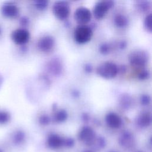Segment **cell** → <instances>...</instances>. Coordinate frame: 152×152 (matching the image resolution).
Here are the masks:
<instances>
[{
	"mask_svg": "<svg viewBox=\"0 0 152 152\" xmlns=\"http://www.w3.org/2000/svg\"><path fill=\"white\" fill-rule=\"evenodd\" d=\"M96 73L103 78L107 80L112 79L118 74V66L114 62L105 61L97 66Z\"/></svg>",
	"mask_w": 152,
	"mask_h": 152,
	"instance_id": "1",
	"label": "cell"
},
{
	"mask_svg": "<svg viewBox=\"0 0 152 152\" xmlns=\"http://www.w3.org/2000/svg\"><path fill=\"white\" fill-rule=\"evenodd\" d=\"M91 27L87 24L77 26L74 31V39L79 44H84L88 42L93 36Z\"/></svg>",
	"mask_w": 152,
	"mask_h": 152,
	"instance_id": "2",
	"label": "cell"
},
{
	"mask_svg": "<svg viewBox=\"0 0 152 152\" xmlns=\"http://www.w3.org/2000/svg\"><path fill=\"white\" fill-rule=\"evenodd\" d=\"M128 58L132 66L135 68H141L147 64L148 54L144 50L136 49L129 53Z\"/></svg>",
	"mask_w": 152,
	"mask_h": 152,
	"instance_id": "3",
	"label": "cell"
},
{
	"mask_svg": "<svg viewBox=\"0 0 152 152\" xmlns=\"http://www.w3.org/2000/svg\"><path fill=\"white\" fill-rule=\"evenodd\" d=\"M52 11L58 19L64 20L67 19L70 14V7L66 1H58L53 4Z\"/></svg>",
	"mask_w": 152,
	"mask_h": 152,
	"instance_id": "4",
	"label": "cell"
},
{
	"mask_svg": "<svg viewBox=\"0 0 152 152\" xmlns=\"http://www.w3.org/2000/svg\"><path fill=\"white\" fill-rule=\"evenodd\" d=\"M114 5L112 1H100L97 2L94 6L93 13L97 20H101L104 18L106 13Z\"/></svg>",
	"mask_w": 152,
	"mask_h": 152,
	"instance_id": "5",
	"label": "cell"
},
{
	"mask_svg": "<svg viewBox=\"0 0 152 152\" xmlns=\"http://www.w3.org/2000/svg\"><path fill=\"white\" fill-rule=\"evenodd\" d=\"M78 139L87 145H93L96 141V133L94 129L89 126H83L79 131Z\"/></svg>",
	"mask_w": 152,
	"mask_h": 152,
	"instance_id": "6",
	"label": "cell"
},
{
	"mask_svg": "<svg viewBox=\"0 0 152 152\" xmlns=\"http://www.w3.org/2000/svg\"><path fill=\"white\" fill-rule=\"evenodd\" d=\"M30 32L24 28H18L13 30L11 34L12 40L14 43L24 46L30 39Z\"/></svg>",
	"mask_w": 152,
	"mask_h": 152,
	"instance_id": "7",
	"label": "cell"
},
{
	"mask_svg": "<svg viewBox=\"0 0 152 152\" xmlns=\"http://www.w3.org/2000/svg\"><path fill=\"white\" fill-rule=\"evenodd\" d=\"M1 13L4 17L10 19L17 18L20 14V9L18 5L12 2L4 3L1 7Z\"/></svg>",
	"mask_w": 152,
	"mask_h": 152,
	"instance_id": "8",
	"label": "cell"
},
{
	"mask_svg": "<svg viewBox=\"0 0 152 152\" xmlns=\"http://www.w3.org/2000/svg\"><path fill=\"white\" fill-rule=\"evenodd\" d=\"M91 12L90 10L85 7L77 8L74 13V18L79 25L86 24L91 18Z\"/></svg>",
	"mask_w": 152,
	"mask_h": 152,
	"instance_id": "9",
	"label": "cell"
},
{
	"mask_svg": "<svg viewBox=\"0 0 152 152\" xmlns=\"http://www.w3.org/2000/svg\"><path fill=\"white\" fill-rule=\"evenodd\" d=\"M55 39L49 35H46L41 37L37 42L38 49L43 52H48L50 51L55 46Z\"/></svg>",
	"mask_w": 152,
	"mask_h": 152,
	"instance_id": "10",
	"label": "cell"
},
{
	"mask_svg": "<svg viewBox=\"0 0 152 152\" xmlns=\"http://www.w3.org/2000/svg\"><path fill=\"white\" fill-rule=\"evenodd\" d=\"M46 68L51 74L55 76L59 75L63 71L62 62L58 58H52L48 62Z\"/></svg>",
	"mask_w": 152,
	"mask_h": 152,
	"instance_id": "11",
	"label": "cell"
},
{
	"mask_svg": "<svg viewBox=\"0 0 152 152\" xmlns=\"http://www.w3.org/2000/svg\"><path fill=\"white\" fill-rule=\"evenodd\" d=\"M105 121L107 126L112 129L119 128L122 125V119L115 112H109L105 116Z\"/></svg>",
	"mask_w": 152,
	"mask_h": 152,
	"instance_id": "12",
	"label": "cell"
},
{
	"mask_svg": "<svg viewBox=\"0 0 152 152\" xmlns=\"http://www.w3.org/2000/svg\"><path fill=\"white\" fill-rule=\"evenodd\" d=\"M136 124L141 128L148 127L151 123V115L148 111L141 112L135 119Z\"/></svg>",
	"mask_w": 152,
	"mask_h": 152,
	"instance_id": "13",
	"label": "cell"
},
{
	"mask_svg": "<svg viewBox=\"0 0 152 152\" xmlns=\"http://www.w3.org/2000/svg\"><path fill=\"white\" fill-rule=\"evenodd\" d=\"M26 138V133L21 129H16L14 131L10 136L11 141L15 146H20L22 145L25 142Z\"/></svg>",
	"mask_w": 152,
	"mask_h": 152,
	"instance_id": "14",
	"label": "cell"
},
{
	"mask_svg": "<svg viewBox=\"0 0 152 152\" xmlns=\"http://www.w3.org/2000/svg\"><path fill=\"white\" fill-rule=\"evenodd\" d=\"M119 142L124 147L129 148L134 145V136L129 131H125L121 134L119 138Z\"/></svg>",
	"mask_w": 152,
	"mask_h": 152,
	"instance_id": "15",
	"label": "cell"
},
{
	"mask_svg": "<svg viewBox=\"0 0 152 152\" xmlns=\"http://www.w3.org/2000/svg\"><path fill=\"white\" fill-rule=\"evenodd\" d=\"M64 139L59 135L56 134H52L48 137L47 145L52 149H56L63 145Z\"/></svg>",
	"mask_w": 152,
	"mask_h": 152,
	"instance_id": "16",
	"label": "cell"
},
{
	"mask_svg": "<svg viewBox=\"0 0 152 152\" xmlns=\"http://www.w3.org/2000/svg\"><path fill=\"white\" fill-rule=\"evenodd\" d=\"M132 104V98L128 94L124 93L122 94L119 99V104L124 110L129 109Z\"/></svg>",
	"mask_w": 152,
	"mask_h": 152,
	"instance_id": "17",
	"label": "cell"
},
{
	"mask_svg": "<svg viewBox=\"0 0 152 152\" xmlns=\"http://www.w3.org/2000/svg\"><path fill=\"white\" fill-rule=\"evenodd\" d=\"M113 21L115 26L119 28H124L128 24V19L124 14L118 13L116 14L113 18Z\"/></svg>",
	"mask_w": 152,
	"mask_h": 152,
	"instance_id": "18",
	"label": "cell"
},
{
	"mask_svg": "<svg viewBox=\"0 0 152 152\" xmlns=\"http://www.w3.org/2000/svg\"><path fill=\"white\" fill-rule=\"evenodd\" d=\"M135 7L141 12H148L151 8V2L148 1H138L135 2Z\"/></svg>",
	"mask_w": 152,
	"mask_h": 152,
	"instance_id": "19",
	"label": "cell"
},
{
	"mask_svg": "<svg viewBox=\"0 0 152 152\" xmlns=\"http://www.w3.org/2000/svg\"><path fill=\"white\" fill-rule=\"evenodd\" d=\"M11 119L10 113L3 109H0V126H5L8 124Z\"/></svg>",
	"mask_w": 152,
	"mask_h": 152,
	"instance_id": "20",
	"label": "cell"
},
{
	"mask_svg": "<svg viewBox=\"0 0 152 152\" xmlns=\"http://www.w3.org/2000/svg\"><path fill=\"white\" fill-rule=\"evenodd\" d=\"M68 113L65 109H59L57 110L54 115L53 120L56 122H63L67 119Z\"/></svg>",
	"mask_w": 152,
	"mask_h": 152,
	"instance_id": "21",
	"label": "cell"
},
{
	"mask_svg": "<svg viewBox=\"0 0 152 152\" xmlns=\"http://www.w3.org/2000/svg\"><path fill=\"white\" fill-rule=\"evenodd\" d=\"M151 19H152V15L151 13L148 14L146 17H145L144 21V25L145 28V29L151 32L152 31V26H151Z\"/></svg>",
	"mask_w": 152,
	"mask_h": 152,
	"instance_id": "22",
	"label": "cell"
},
{
	"mask_svg": "<svg viewBox=\"0 0 152 152\" xmlns=\"http://www.w3.org/2000/svg\"><path fill=\"white\" fill-rule=\"evenodd\" d=\"M99 50L101 54L107 55L110 51V46L107 43H103L100 45Z\"/></svg>",
	"mask_w": 152,
	"mask_h": 152,
	"instance_id": "23",
	"label": "cell"
},
{
	"mask_svg": "<svg viewBox=\"0 0 152 152\" xmlns=\"http://www.w3.org/2000/svg\"><path fill=\"white\" fill-rule=\"evenodd\" d=\"M48 1H36L34 2V5L35 7L39 10H43L48 6Z\"/></svg>",
	"mask_w": 152,
	"mask_h": 152,
	"instance_id": "24",
	"label": "cell"
},
{
	"mask_svg": "<svg viewBox=\"0 0 152 152\" xmlns=\"http://www.w3.org/2000/svg\"><path fill=\"white\" fill-rule=\"evenodd\" d=\"M140 103L143 106H147L151 102V97L149 95L144 94L140 96Z\"/></svg>",
	"mask_w": 152,
	"mask_h": 152,
	"instance_id": "25",
	"label": "cell"
},
{
	"mask_svg": "<svg viewBox=\"0 0 152 152\" xmlns=\"http://www.w3.org/2000/svg\"><path fill=\"white\" fill-rule=\"evenodd\" d=\"M39 122L42 125H48L50 122V118L47 115H42L39 118Z\"/></svg>",
	"mask_w": 152,
	"mask_h": 152,
	"instance_id": "26",
	"label": "cell"
},
{
	"mask_svg": "<svg viewBox=\"0 0 152 152\" xmlns=\"http://www.w3.org/2000/svg\"><path fill=\"white\" fill-rule=\"evenodd\" d=\"M150 74L149 71L146 69H143L140 72H139L138 75V78L140 80H145L150 77Z\"/></svg>",
	"mask_w": 152,
	"mask_h": 152,
	"instance_id": "27",
	"label": "cell"
},
{
	"mask_svg": "<svg viewBox=\"0 0 152 152\" xmlns=\"http://www.w3.org/2000/svg\"><path fill=\"white\" fill-rule=\"evenodd\" d=\"M63 145L66 147H71L74 145V140L72 138H67L64 140Z\"/></svg>",
	"mask_w": 152,
	"mask_h": 152,
	"instance_id": "28",
	"label": "cell"
},
{
	"mask_svg": "<svg viewBox=\"0 0 152 152\" xmlns=\"http://www.w3.org/2000/svg\"><path fill=\"white\" fill-rule=\"evenodd\" d=\"M29 18L26 16H23L20 18V23L21 26L26 27L29 24Z\"/></svg>",
	"mask_w": 152,
	"mask_h": 152,
	"instance_id": "29",
	"label": "cell"
},
{
	"mask_svg": "<svg viewBox=\"0 0 152 152\" xmlns=\"http://www.w3.org/2000/svg\"><path fill=\"white\" fill-rule=\"evenodd\" d=\"M83 69H84V71L86 72V73H91L92 71H93V66L89 64V63H87L86 64H84V66H83Z\"/></svg>",
	"mask_w": 152,
	"mask_h": 152,
	"instance_id": "30",
	"label": "cell"
},
{
	"mask_svg": "<svg viewBox=\"0 0 152 152\" xmlns=\"http://www.w3.org/2000/svg\"><path fill=\"white\" fill-rule=\"evenodd\" d=\"M127 46V42L125 40H121L118 43V47L121 49H124Z\"/></svg>",
	"mask_w": 152,
	"mask_h": 152,
	"instance_id": "31",
	"label": "cell"
},
{
	"mask_svg": "<svg viewBox=\"0 0 152 152\" xmlns=\"http://www.w3.org/2000/svg\"><path fill=\"white\" fill-rule=\"evenodd\" d=\"M97 141H98V144L99 147H103L105 146V144H106L105 140L103 137H99L97 139Z\"/></svg>",
	"mask_w": 152,
	"mask_h": 152,
	"instance_id": "32",
	"label": "cell"
},
{
	"mask_svg": "<svg viewBox=\"0 0 152 152\" xmlns=\"http://www.w3.org/2000/svg\"><path fill=\"white\" fill-rule=\"evenodd\" d=\"M81 118H82V120L84 122H88L89 120H90V115H88V113L85 112V113H82V115H81Z\"/></svg>",
	"mask_w": 152,
	"mask_h": 152,
	"instance_id": "33",
	"label": "cell"
},
{
	"mask_svg": "<svg viewBox=\"0 0 152 152\" xmlns=\"http://www.w3.org/2000/svg\"><path fill=\"white\" fill-rule=\"evenodd\" d=\"M127 68L125 65H121L119 66H118V72H121V73H125L126 71Z\"/></svg>",
	"mask_w": 152,
	"mask_h": 152,
	"instance_id": "34",
	"label": "cell"
},
{
	"mask_svg": "<svg viewBox=\"0 0 152 152\" xmlns=\"http://www.w3.org/2000/svg\"><path fill=\"white\" fill-rule=\"evenodd\" d=\"M80 95V91L77 90H74L72 91V96L74 97H78Z\"/></svg>",
	"mask_w": 152,
	"mask_h": 152,
	"instance_id": "35",
	"label": "cell"
},
{
	"mask_svg": "<svg viewBox=\"0 0 152 152\" xmlns=\"http://www.w3.org/2000/svg\"><path fill=\"white\" fill-rule=\"evenodd\" d=\"M3 34H4V28L1 26V24H0V39H1L3 37Z\"/></svg>",
	"mask_w": 152,
	"mask_h": 152,
	"instance_id": "36",
	"label": "cell"
},
{
	"mask_svg": "<svg viewBox=\"0 0 152 152\" xmlns=\"http://www.w3.org/2000/svg\"><path fill=\"white\" fill-rule=\"evenodd\" d=\"M0 152H7L5 148L1 145H0Z\"/></svg>",
	"mask_w": 152,
	"mask_h": 152,
	"instance_id": "37",
	"label": "cell"
},
{
	"mask_svg": "<svg viewBox=\"0 0 152 152\" xmlns=\"http://www.w3.org/2000/svg\"><path fill=\"white\" fill-rule=\"evenodd\" d=\"M2 83V76L0 75V87L1 86Z\"/></svg>",
	"mask_w": 152,
	"mask_h": 152,
	"instance_id": "38",
	"label": "cell"
},
{
	"mask_svg": "<svg viewBox=\"0 0 152 152\" xmlns=\"http://www.w3.org/2000/svg\"><path fill=\"white\" fill-rule=\"evenodd\" d=\"M84 152H93L91 150H86V151H84Z\"/></svg>",
	"mask_w": 152,
	"mask_h": 152,
	"instance_id": "39",
	"label": "cell"
},
{
	"mask_svg": "<svg viewBox=\"0 0 152 152\" xmlns=\"http://www.w3.org/2000/svg\"><path fill=\"white\" fill-rule=\"evenodd\" d=\"M110 152H117V151H110Z\"/></svg>",
	"mask_w": 152,
	"mask_h": 152,
	"instance_id": "40",
	"label": "cell"
},
{
	"mask_svg": "<svg viewBox=\"0 0 152 152\" xmlns=\"http://www.w3.org/2000/svg\"><path fill=\"white\" fill-rule=\"evenodd\" d=\"M138 152H141V151H138Z\"/></svg>",
	"mask_w": 152,
	"mask_h": 152,
	"instance_id": "41",
	"label": "cell"
}]
</instances>
